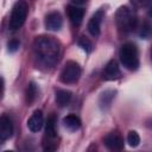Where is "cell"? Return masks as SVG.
<instances>
[{
	"instance_id": "obj_1",
	"label": "cell",
	"mask_w": 152,
	"mask_h": 152,
	"mask_svg": "<svg viewBox=\"0 0 152 152\" xmlns=\"http://www.w3.org/2000/svg\"><path fill=\"white\" fill-rule=\"evenodd\" d=\"M33 53L38 64L45 68H52L58 62L61 45L53 37L40 36L33 42Z\"/></svg>"
},
{
	"instance_id": "obj_5",
	"label": "cell",
	"mask_w": 152,
	"mask_h": 152,
	"mask_svg": "<svg viewBox=\"0 0 152 152\" xmlns=\"http://www.w3.org/2000/svg\"><path fill=\"white\" fill-rule=\"evenodd\" d=\"M57 131H56V119L51 115L45 126V138H44V150L45 151H53L57 148Z\"/></svg>"
},
{
	"instance_id": "obj_19",
	"label": "cell",
	"mask_w": 152,
	"mask_h": 152,
	"mask_svg": "<svg viewBox=\"0 0 152 152\" xmlns=\"http://www.w3.org/2000/svg\"><path fill=\"white\" fill-rule=\"evenodd\" d=\"M78 45H80L84 51H87V52H90L91 49H93L91 42H90L88 38H86V37H81V39L78 40Z\"/></svg>"
},
{
	"instance_id": "obj_24",
	"label": "cell",
	"mask_w": 152,
	"mask_h": 152,
	"mask_svg": "<svg viewBox=\"0 0 152 152\" xmlns=\"http://www.w3.org/2000/svg\"><path fill=\"white\" fill-rule=\"evenodd\" d=\"M75 5H83L86 2V0H71Z\"/></svg>"
},
{
	"instance_id": "obj_9",
	"label": "cell",
	"mask_w": 152,
	"mask_h": 152,
	"mask_svg": "<svg viewBox=\"0 0 152 152\" xmlns=\"http://www.w3.org/2000/svg\"><path fill=\"white\" fill-rule=\"evenodd\" d=\"M103 78L106 81H114L118 80L121 76V71L118 66V63L115 61H109L103 70Z\"/></svg>"
},
{
	"instance_id": "obj_6",
	"label": "cell",
	"mask_w": 152,
	"mask_h": 152,
	"mask_svg": "<svg viewBox=\"0 0 152 152\" xmlns=\"http://www.w3.org/2000/svg\"><path fill=\"white\" fill-rule=\"evenodd\" d=\"M80 76H81V68H80L78 63H76L74 61H69V62H66V64L64 65V68L61 72V81L63 83L71 84V83H76L78 81Z\"/></svg>"
},
{
	"instance_id": "obj_2",
	"label": "cell",
	"mask_w": 152,
	"mask_h": 152,
	"mask_svg": "<svg viewBox=\"0 0 152 152\" xmlns=\"http://www.w3.org/2000/svg\"><path fill=\"white\" fill-rule=\"evenodd\" d=\"M115 19H116V25H118V28L124 32V33H128V32H132L135 27H137V17L135 14L126 6L124 7H120L116 12V15H115Z\"/></svg>"
},
{
	"instance_id": "obj_20",
	"label": "cell",
	"mask_w": 152,
	"mask_h": 152,
	"mask_svg": "<svg viewBox=\"0 0 152 152\" xmlns=\"http://www.w3.org/2000/svg\"><path fill=\"white\" fill-rule=\"evenodd\" d=\"M140 37L142 38H148L150 34H151V25L148 23H144L141 28H140V32H139Z\"/></svg>"
},
{
	"instance_id": "obj_4",
	"label": "cell",
	"mask_w": 152,
	"mask_h": 152,
	"mask_svg": "<svg viewBox=\"0 0 152 152\" xmlns=\"http://www.w3.org/2000/svg\"><path fill=\"white\" fill-rule=\"evenodd\" d=\"M27 11H28V7H27L26 1L19 0L18 2H15L12 10L11 19H10V28L12 31L19 30L24 25L26 17H27Z\"/></svg>"
},
{
	"instance_id": "obj_18",
	"label": "cell",
	"mask_w": 152,
	"mask_h": 152,
	"mask_svg": "<svg viewBox=\"0 0 152 152\" xmlns=\"http://www.w3.org/2000/svg\"><path fill=\"white\" fill-rule=\"evenodd\" d=\"M127 142H128L129 146L137 147V146L139 145V142H140V137H139V134H138L135 131L128 132V134H127Z\"/></svg>"
},
{
	"instance_id": "obj_14",
	"label": "cell",
	"mask_w": 152,
	"mask_h": 152,
	"mask_svg": "<svg viewBox=\"0 0 152 152\" xmlns=\"http://www.w3.org/2000/svg\"><path fill=\"white\" fill-rule=\"evenodd\" d=\"M63 124L64 126L69 129V131H77L80 127H81V120L77 115H74V114H70V115H66L64 119H63Z\"/></svg>"
},
{
	"instance_id": "obj_10",
	"label": "cell",
	"mask_w": 152,
	"mask_h": 152,
	"mask_svg": "<svg viewBox=\"0 0 152 152\" xmlns=\"http://www.w3.org/2000/svg\"><path fill=\"white\" fill-rule=\"evenodd\" d=\"M43 125H44V115H43L42 110H36L31 115V118L28 119L27 127H28V129L31 132L36 133V132H39L42 129Z\"/></svg>"
},
{
	"instance_id": "obj_23",
	"label": "cell",
	"mask_w": 152,
	"mask_h": 152,
	"mask_svg": "<svg viewBox=\"0 0 152 152\" xmlns=\"http://www.w3.org/2000/svg\"><path fill=\"white\" fill-rule=\"evenodd\" d=\"M2 93H4V80H2V77H0V97H1Z\"/></svg>"
},
{
	"instance_id": "obj_21",
	"label": "cell",
	"mask_w": 152,
	"mask_h": 152,
	"mask_svg": "<svg viewBox=\"0 0 152 152\" xmlns=\"http://www.w3.org/2000/svg\"><path fill=\"white\" fill-rule=\"evenodd\" d=\"M19 45H20L19 40H17V39H12V40H10L8 44H7V46H8V51H10V52H15V51L19 49Z\"/></svg>"
},
{
	"instance_id": "obj_7",
	"label": "cell",
	"mask_w": 152,
	"mask_h": 152,
	"mask_svg": "<svg viewBox=\"0 0 152 152\" xmlns=\"http://www.w3.org/2000/svg\"><path fill=\"white\" fill-rule=\"evenodd\" d=\"M103 15H104V12L102 10H99L89 20L88 23V31L90 32L91 36L94 37H97L100 34V30H101V23H102V19H103Z\"/></svg>"
},
{
	"instance_id": "obj_17",
	"label": "cell",
	"mask_w": 152,
	"mask_h": 152,
	"mask_svg": "<svg viewBox=\"0 0 152 152\" xmlns=\"http://www.w3.org/2000/svg\"><path fill=\"white\" fill-rule=\"evenodd\" d=\"M114 96H115V91H113V90L104 91L101 95V97H100V106H101V108L106 109L107 107H109L110 103H112V100L114 99Z\"/></svg>"
},
{
	"instance_id": "obj_13",
	"label": "cell",
	"mask_w": 152,
	"mask_h": 152,
	"mask_svg": "<svg viewBox=\"0 0 152 152\" xmlns=\"http://www.w3.org/2000/svg\"><path fill=\"white\" fill-rule=\"evenodd\" d=\"M83 15H84V11L81 7L72 6V5L68 6V17L74 25H80L82 23Z\"/></svg>"
},
{
	"instance_id": "obj_12",
	"label": "cell",
	"mask_w": 152,
	"mask_h": 152,
	"mask_svg": "<svg viewBox=\"0 0 152 152\" xmlns=\"http://www.w3.org/2000/svg\"><path fill=\"white\" fill-rule=\"evenodd\" d=\"M62 24H63L62 15L58 12H51L45 18V26L48 30L58 31L62 27Z\"/></svg>"
},
{
	"instance_id": "obj_11",
	"label": "cell",
	"mask_w": 152,
	"mask_h": 152,
	"mask_svg": "<svg viewBox=\"0 0 152 152\" xmlns=\"http://www.w3.org/2000/svg\"><path fill=\"white\" fill-rule=\"evenodd\" d=\"M104 145L112 151H120L124 148V139L118 133H109L104 138Z\"/></svg>"
},
{
	"instance_id": "obj_3",
	"label": "cell",
	"mask_w": 152,
	"mask_h": 152,
	"mask_svg": "<svg viewBox=\"0 0 152 152\" xmlns=\"http://www.w3.org/2000/svg\"><path fill=\"white\" fill-rule=\"evenodd\" d=\"M120 61L122 65L128 70H137L139 66L138 49L133 43H126L120 49Z\"/></svg>"
},
{
	"instance_id": "obj_16",
	"label": "cell",
	"mask_w": 152,
	"mask_h": 152,
	"mask_svg": "<svg viewBox=\"0 0 152 152\" xmlns=\"http://www.w3.org/2000/svg\"><path fill=\"white\" fill-rule=\"evenodd\" d=\"M37 95H38V88H37L34 82H31L27 87V90H26V102L28 104L33 103L34 100L37 99Z\"/></svg>"
},
{
	"instance_id": "obj_22",
	"label": "cell",
	"mask_w": 152,
	"mask_h": 152,
	"mask_svg": "<svg viewBox=\"0 0 152 152\" xmlns=\"http://www.w3.org/2000/svg\"><path fill=\"white\" fill-rule=\"evenodd\" d=\"M131 1H132V4H133L134 6H137V7L147 6V5L151 2V0H131Z\"/></svg>"
},
{
	"instance_id": "obj_8",
	"label": "cell",
	"mask_w": 152,
	"mask_h": 152,
	"mask_svg": "<svg viewBox=\"0 0 152 152\" xmlns=\"http://www.w3.org/2000/svg\"><path fill=\"white\" fill-rule=\"evenodd\" d=\"M13 133V125L8 116L1 115L0 116V144L12 137Z\"/></svg>"
},
{
	"instance_id": "obj_15",
	"label": "cell",
	"mask_w": 152,
	"mask_h": 152,
	"mask_svg": "<svg viewBox=\"0 0 152 152\" xmlns=\"http://www.w3.org/2000/svg\"><path fill=\"white\" fill-rule=\"evenodd\" d=\"M71 100V93L65 89H58L56 91V102L59 107H65Z\"/></svg>"
}]
</instances>
